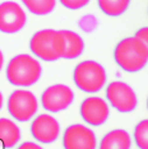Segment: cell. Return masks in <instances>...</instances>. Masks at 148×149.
I'll use <instances>...</instances> for the list:
<instances>
[{"label": "cell", "instance_id": "obj_20", "mask_svg": "<svg viewBox=\"0 0 148 149\" xmlns=\"http://www.w3.org/2000/svg\"><path fill=\"white\" fill-rule=\"evenodd\" d=\"M17 149H43V148L40 144L33 143V141H24V143H22Z\"/></svg>", "mask_w": 148, "mask_h": 149}, {"label": "cell", "instance_id": "obj_13", "mask_svg": "<svg viewBox=\"0 0 148 149\" xmlns=\"http://www.w3.org/2000/svg\"><path fill=\"white\" fill-rule=\"evenodd\" d=\"M64 40V54L63 59L73 60L77 59L84 52V41L77 32L70 29H60Z\"/></svg>", "mask_w": 148, "mask_h": 149}, {"label": "cell", "instance_id": "obj_3", "mask_svg": "<svg viewBox=\"0 0 148 149\" xmlns=\"http://www.w3.org/2000/svg\"><path fill=\"white\" fill-rule=\"evenodd\" d=\"M29 50L42 61H56L63 59L64 40L61 31L45 28L37 31L29 40Z\"/></svg>", "mask_w": 148, "mask_h": 149}, {"label": "cell", "instance_id": "obj_8", "mask_svg": "<svg viewBox=\"0 0 148 149\" xmlns=\"http://www.w3.org/2000/svg\"><path fill=\"white\" fill-rule=\"evenodd\" d=\"M97 136L91 127L83 124H73L63 134L64 149H97Z\"/></svg>", "mask_w": 148, "mask_h": 149}, {"label": "cell", "instance_id": "obj_21", "mask_svg": "<svg viewBox=\"0 0 148 149\" xmlns=\"http://www.w3.org/2000/svg\"><path fill=\"white\" fill-rule=\"evenodd\" d=\"M3 66H4V55H3V52L0 51V72H1Z\"/></svg>", "mask_w": 148, "mask_h": 149}, {"label": "cell", "instance_id": "obj_11", "mask_svg": "<svg viewBox=\"0 0 148 149\" xmlns=\"http://www.w3.org/2000/svg\"><path fill=\"white\" fill-rule=\"evenodd\" d=\"M31 134L38 143L51 144L59 139L60 124L51 115L41 113L33 118L31 124Z\"/></svg>", "mask_w": 148, "mask_h": 149}, {"label": "cell", "instance_id": "obj_18", "mask_svg": "<svg viewBox=\"0 0 148 149\" xmlns=\"http://www.w3.org/2000/svg\"><path fill=\"white\" fill-rule=\"evenodd\" d=\"M60 4L70 10H78L89 4L91 0H59Z\"/></svg>", "mask_w": 148, "mask_h": 149}, {"label": "cell", "instance_id": "obj_7", "mask_svg": "<svg viewBox=\"0 0 148 149\" xmlns=\"http://www.w3.org/2000/svg\"><path fill=\"white\" fill-rule=\"evenodd\" d=\"M74 101L73 89L65 84H54L41 94V104L47 112L56 113L66 110Z\"/></svg>", "mask_w": 148, "mask_h": 149}, {"label": "cell", "instance_id": "obj_23", "mask_svg": "<svg viewBox=\"0 0 148 149\" xmlns=\"http://www.w3.org/2000/svg\"><path fill=\"white\" fill-rule=\"evenodd\" d=\"M147 110H148V98H147Z\"/></svg>", "mask_w": 148, "mask_h": 149}, {"label": "cell", "instance_id": "obj_19", "mask_svg": "<svg viewBox=\"0 0 148 149\" xmlns=\"http://www.w3.org/2000/svg\"><path fill=\"white\" fill-rule=\"evenodd\" d=\"M134 37H137V38L146 46V49L148 51V27H140V28L134 33Z\"/></svg>", "mask_w": 148, "mask_h": 149}, {"label": "cell", "instance_id": "obj_14", "mask_svg": "<svg viewBox=\"0 0 148 149\" xmlns=\"http://www.w3.org/2000/svg\"><path fill=\"white\" fill-rule=\"evenodd\" d=\"M21 129L10 118H0V144L4 148H14L21 141Z\"/></svg>", "mask_w": 148, "mask_h": 149}, {"label": "cell", "instance_id": "obj_10", "mask_svg": "<svg viewBox=\"0 0 148 149\" xmlns=\"http://www.w3.org/2000/svg\"><path fill=\"white\" fill-rule=\"evenodd\" d=\"M79 112L86 124L91 126H101L109 120L110 104L105 98L89 96L80 103Z\"/></svg>", "mask_w": 148, "mask_h": 149}, {"label": "cell", "instance_id": "obj_4", "mask_svg": "<svg viewBox=\"0 0 148 149\" xmlns=\"http://www.w3.org/2000/svg\"><path fill=\"white\" fill-rule=\"evenodd\" d=\"M73 80L77 88L86 93H97L107 82L106 69L95 60H84L75 66Z\"/></svg>", "mask_w": 148, "mask_h": 149}, {"label": "cell", "instance_id": "obj_5", "mask_svg": "<svg viewBox=\"0 0 148 149\" xmlns=\"http://www.w3.org/2000/svg\"><path fill=\"white\" fill-rule=\"evenodd\" d=\"M106 101L117 112L129 113L138 107L135 91L125 82L114 80L106 87Z\"/></svg>", "mask_w": 148, "mask_h": 149}, {"label": "cell", "instance_id": "obj_2", "mask_svg": "<svg viewBox=\"0 0 148 149\" xmlns=\"http://www.w3.org/2000/svg\"><path fill=\"white\" fill-rule=\"evenodd\" d=\"M114 60L124 72L137 73L147 66L148 51L137 37H125L115 46Z\"/></svg>", "mask_w": 148, "mask_h": 149}, {"label": "cell", "instance_id": "obj_6", "mask_svg": "<svg viewBox=\"0 0 148 149\" xmlns=\"http://www.w3.org/2000/svg\"><path fill=\"white\" fill-rule=\"evenodd\" d=\"M8 112L14 120L26 123L35 117L38 110V101L31 91L15 89L8 98Z\"/></svg>", "mask_w": 148, "mask_h": 149}, {"label": "cell", "instance_id": "obj_15", "mask_svg": "<svg viewBox=\"0 0 148 149\" xmlns=\"http://www.w3.org/2000/svg\"><path fill=\"white\" fill-rule=\"evenodd\" d=\"M101 12L109 17H120L128 10L130 0H97Z\"/></svg>", "mask_w": 148, "mask_h": 149}, {"label": "cell", "instance_id": "obj_16", "mask_svg": "<svg viewBox=\"0 0 148 149\" xmlns=\"http://www.w3.org/2000/svg\"><path fill=\"white\" fill-rule=\"evenodd\" d=\"M27 10L35 15H47L56 6V0H21Z\"/></svg>", "mask_w": 148, "mask_h": 149}, {"label": "cell", "instance_id": "obj_1", "mask_svg": "<svg viewBox=\"0 0 148 149\" xmlns=\"http://www.w3.org/2000/svg\"><path fill=\"white\" fill-rule=\"evenodd\" d=\"M6 79L14 87L28 88L36 84L42 75L40 61L28 54H19L12 57L6 65Z\"/></svg>", "mask_w": 148, "mask_h": 149}, {"label": "cell", "instance_id": "obj_9", "mask_svg": "<svg viewBox=\"0 0 148 149\" xmlns=\"http://www.w3.org/2000/svg\"><path fill=\"white\" fill-rule=\"evenodd\" d=\"M26 23V12L18 3L4 1L0 4V32L13 35L22 31Z\"/></svg>", "mask_w": 148, "mask_h": 149}, {"label": "cell", "instance_id": "obj_12", "mask_svg": "<svg viewBox=\"0 0 148 149\" xmlns=\"http://www.w3.org/2000/svg\"><path fill=\"white\" fill-rule=\"evenodd\" d=\"M132 136L124 129H114L106 133L100 140L97 149H130Z\"/></svg>", "mask_w": 148, "mask_h": 149}, {"label": "cell", "instance_id": "obj_17", "mask_svg": "<svg viewBox=\"0 0 148 149\" xmlns=\"http://www.w3.org/2000/svg\"><path fill=\"white\" fill-rule=\"evenodd\" d=\"M133 139L139 149H148V118H143L135 125Z\"/></svg>", "mask_w": 148, "mask_h": 149}, {"label": "cell", "instance_id": "obj_22", "mask_svg": "<svg viewBox=\"0 0 148 149\" xmlns=\"http://www.w3.org/2000/svg\"><path fill=\"white\" fill-rule=\"evenodd\" d=\"M3 103H4V98H3V94L0 92V110L3 108Z\"/></svg>", "mask_w": 148, "mask_h": 149}]
</instances>
